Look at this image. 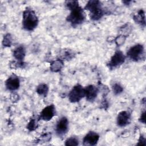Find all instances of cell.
<instances>
[{"label": "cell", "mask_w": 146, "mask_h": 146, "mask_svg": "<svg viewBox=\"0 0 146 146\" xmlns=\"http://www.w3.org/2000/svg\"><path fill=\"white\" fill-rule=\"evenodd\" d=\"M38 24V19L35 13L30 9H26L23 13L22 26L27 31H33Z\"/></svg>", "instance_id": "1"}, {"label": "cell", "mask_w": 146, "mask_h": 146, "mask_svg": "<svg viewBox=\"0 0 146 146\" xmlns=\"http://www.w3.org/2000/svg\"><path fill=\"white\" fill-rule=\"evenodd\" d=\"M71 13L67 18L68 22L74 26H77L82 23L85 19V13L81 7L78 5L70 9Z\"/></svg>", "instance_id": "2"}, {"label": "cell", "mask_w": 146, "mask_h": 146, "mask_svg": "<svg viewBox=\"0 0 146 146\" xmlns=\"http://www.w3.org/2000/svg\"><path fill=\"white\" fill-rule=\"evenodd\" d=\"M85 9L90 13L91 19L97 21L103 15V10L101 2L99 1H90L85 6Z\"/></svg>", "instance_id": "3"}, {"label": "cell", "mask_w": 146, "mask_h": 146, "mask_svg": "<svg viewBox=\"0 0 146 146\" xmlns=\"http://www.w3.org/2000/svg\"><path fill=\"white\" fill-rule=\"evenodd\" d=\"M128 56L133 61L137 62L144 57V49L141 44H136L131 47L127 52Z\"/></svg>", "instance_id": "4"}, {"label": "cell", "mask_w": 146, "mask_h": 146, "mask_svg": "<svg viewBox=\"0 0 146 146\" xmlns=\"http://www.w3.org/2000/svg\"><path fill=\"white\" fill-rule=\"evenodd\" d=\"M84 96V88H83L82 86L77 84L72 88L69 93L68 98L70 102L75 103L79 102Z\"/></svg>", "instance_id": "5"}, {"label": "cell", "mask_w": 146, "mask_h": 146, "mask_svg": "<svg viewBox=\"0 0 146 146\" xmlns=\"http://www.w3.org/2000/svg\"><path fill=\"white\" fill-rule=\"evenodd\" d=\"M124 61L125 56L123 52L120 51H117L111 57L108 66L110 68H115L122 64Z\"/></svg>", "instance_id": "6"}, {"label": "cell", "mask_w": 146, "mask_h": 146, "mask_svg": "<svg viewBox=\"0 0 146 146\" xmlns=\"http://www.w3.org/2000/svg\"><path fill=\"white\" fill-rule=\"evenodd\" d=\"M55 115V108L53 104L45 107L40 112V118L45 121L51 120Z\"/></svg>", "instance_id": "7"}, {"label": "cell", "mask_w": 146, "mask_h": 146, "mask_svg": "<svg viewBox=\"0 0 146 146\" xmlns=\"http://www.w3.org/2000/svg\"><path fill=\"white\" fill-rule=\"evenodd\" d=\"M68 121L66 117H62L60 118L56 125V132L59 136L65 134L68 130Z\"/></svg>", "instance_id": "8"}, {"label": "cell", "mask_w": 146, "mask_h": 146, "mask_svg": "<svg viewBox=\"0 0 146 146\" xmlns=\"http://www.w3.org/2000/svg\"><path fill=\"white\" fill-rule=\"evenodd\" d=\"M6 87L10 91L17 90L19 87V79L15 75H11L6 81Z\"/></svg>", "instance_id": "9"}, {"label": "cell", "mask_w": 146, "mask_h": 146, "mask_svg": "<svg viewBox=\"0 0 146 146\" xmlns=\"http://www.w3.org/2000/svg\"><path fill=\"white\" fill-rule=\"evenodd\" d=\"M99 136L95 132H88L83 139V144L84 145H94L98 141Z\"/></svg>", "instance_id": "10"}, {"label": "cell", "mask_w": 146, "mask_h": 146, "mask_svg": "<svg viewBox=\"0 0 146 146\" xmlns=\"http://www.w3.org/2000/svg\"><path fill=\"white\" fill-rule=\"evenodd\" d=\"M130 121V115L127 111H121L118 114L117 123L120 127H124L127 125Z\"/></svg>", "instance_id": "11"}, {"label": "cell", "mask_w": 146, "mask_h": 146, "mask_svg": "<svg viewBox=\"0 0 146 146\" xmlns=\"http://www.w3.org/2000/svg\"><path fill=\"white\" fill-rule=\"evenodd\" d=\"M84 94L86 99L88 101H92L94 100L96 97L98 90L95 86L90 85L84 88Z\"/></svg>", "instance_id": "12"}, {"label": "cell", "mask_w": 146, "mask_h": 146, "mask_svg": "<svg viewBox=\"0 0 146 146\" xmlns=\"http://www.w3.org/2000/svg\"><path fill=\"white\" fill-rule=\"evenodd\" d=\"M13 55L14 58L18 60L19 62L22 60L25 55V50L24 47L22 46L17 47L14 51Z\"/></svg>", "instance_id": "13"}, {"label": "cell", "mask_w": 146, "mask_h": 146, "mask_svg": "<svg viewBox=\"0 0 146 146\" xmlns=\"http://www.w3.org/2000/svg\"><path fill=\"white\" fill-rule=\"evenodd\" d=\"M63 67V62L60 59L54 61L50 66V69L52 72L59 71Z\"/></svg>", "instance_id": "14"}, {"label": "cell", "mask_w": 146, "mask_h": 146, "mask_svg": "<svg viewBox=\"0 0 146 146\" xmlns=\"http://www.w3.org/2000/svg\"><path fill=\"white\" fill-rule=\"evenodd\" d=\"M134 20L138 22L139 23H140L141 25H145V14L143 10H140L137 15L134 16Z\"/></svg>", "instance_id": "15"}, {"label": "cell", "mask_w": 146, "mask_h": 146, "mask_svg": "<svg viewBox=\"0 0 146 146\" xmlns=\"http://www.w3.org/2000/svg\"><path fill=\"white\" fill-rule=\"evenodd\" d=\"M48 91L47 86L45 84H40L36 88V92L42 96H46Z\"/></svg>", "instance_id": "16"}, {"label": "cell", "mask_w": 146, "mask_h": 146, "mask_svg": "<svg viewBox=\"0 0 146 146\" xmlns=\"http://www.w3.org/2000/svg\"><path fill=\"white\" fill-rule=\"evenodd\" d=\"M65 145H78V140L75 137H71L68 138L66 141Z\"/></svg>", "instance_id": "17"}, {"label": "cell", "mask_w": 146, "mask_h": 146, "mask_svg": "<svg viewBox=\"0 0 146 146\" xmlns=\"http://www.w3.org/2000/svg\"><path fill=\"white\" fill-rule=\"evenodd\" d=\"M12 42L11 36L10 34H7L4 36L3 40V44L5 46H10Z\"/></svg>", "instance_id": "18"}, {"label": "cell", "mask_w": 146, "mask_h": 146, "mask_svg": "<svg viewBox=\"0 0 146 146\" xmlns=\"http://www.w3.org/2000/svg\"><path fill=\"white\" fill-rule=\"evenodd\" d=\"M112 90L113 91V93L116 95L117 94H119L120 93H121L123 91V88L122 87L117 84V83H115L113 86H112Z\"/></svg>", "instance_id": "19"}, {"label": "cell", "mask_w": 146, "mask_h": 146, "mask_svg": "<svg viewBox=\"0 0 146 146\" xmlns=\"http://www.w3.org/2000/svg\"><path fill=\"white\" fill-rule=\"evenodd\" d=\"M125 40V37L124 35H120V36H118L116 38L115 42H116V43L117 44V45L120 46L124 43Z\"/></svg>", "instance_id": "20"}, {"label": "cell", "mask_w": 146, "mask_h": 146, "mask_svg": "<svg viewBox=\"0 0 146 146\" xmlns=\"http://www.w3.org/2000/svg\"><path fill=\"white\" fill-rule=\"evenodd\" d=\"M36 127V123H35V121L34 120H31L30 122H29V124H28V125H27V128L29 129V130H30V131H32V130H34L35 128Z\"/></svg>", "instance_id": "21"}, {"label": "cell", "mask_w": 146, "mask_h": 146, "mask_svg": "<svg viewBox=\"0 0 146 146\" xmlns=\"http://www.w3.org/2000/svg\"><path fill=\"white\" fill-rule=\"evenodd\" d=\"M145 112H144L141 114V117H140V121L141 122H143V123H145Z\"/></svg>", "instance_id": "22"}]
</instances>
